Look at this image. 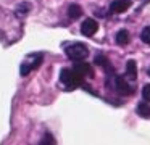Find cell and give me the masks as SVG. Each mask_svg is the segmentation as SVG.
Here are the masks:
<instances>
[{
    "label": "cell",
    "instance_id": "10",
    "mask_svg": "<svg viewBox=\"0 0 150 145\" xmlns=\"http://www.w3.org/2000/svg\"><path fill=\"white\" fill-rule=\"evenodd\" d=\"M81 15H82V8L78 5V3H71V5L68 6V16H69L71 19L81 18Z\"/></svg>",
    "mask_w": 150,
    "mask_h": 145
},
{
    "label": "cell",
    "instance_id": "1",
    "mask_svg": "<svg viewBox=\"0 0 150 145\" xmlns=\"http://www.w3.org/2000/svg\"><path fill=\"white\" fill-rule=\"evenodd\" d=\"M65 53L69 60L79 61V60H86V58H87L89 48H87V45L81 44V42H74V44H69L68 47L65 48Z\"/></svg>",
    "mask_w": 150,
    "mask_h": 145
},
{
    "label": "cell",
    "instance_id": "9",
    "mask_svg": "<svg viewBox=\"0 0 150 145\" xmlns=\"http://www.w3.org/2000/svg\"><path fill=\"white\" fill-rule=\"evenodd\" d=\"M126 77H129L131 81L137 79V64L134 60H129L126 63Z\"/></svg>",
    "mask_w": 150,
    "mask_h": 145
},
{
    "label": "cell",
    "instance_id": "3",
    "mask_svg": "<svg viewBox=\"0 0 150 145\" xmlns=\"http://www.w3.org/2000/svg\"><path fill=\"white\" fill-rule=\"evenodd\" d=\"M31 58H33V61H24V63L21 64V69H20L21 76H28L31 71L39 68L40 63H42V60H44V55L42 53H34V55H31Z\"/></svg>",
    "mask_w": 150,
    "mask_h": 145
},
{
    "label": "cell",
    "instance_id": "2",
    "mask_svg": "<svg viewBox=\"0 0 150 145\" xmlns=\"http://www.w3.org/2000/svg\"><path fill=\"white\" fill-rule=\"evenodd\" d=\"M60 81H62L65 86H68V89H74V87L81 86V84L84 82V77L79 73H76L74 69L65 68V69H62V73H60Z\"/></svg>",
    "mask_w": 150,
    "mask_h": 145
},
{
    "label": "cell",
    "instance_id": "15",
    "mask_svg": "<svg viewBox=\"0 0 150 145\" xmlns=\"http://www.w3.org/2000/svg\"><path fill=\"white\" fill-rule=\"evenodd\" d=\"M142 97H144V100H145V102L150 103V84H145V86H144V89H142Z\"/></svg>",
    "mask_w": 150,
    "mask_h": 145
},
{
    "label": "cell",
    "instance_id": "17",
    "mask_svg": "<svg viewBox=\"0 0 150 145\" xmlns=\"http://www.w3.org/2000/svg\"><path fill=\"white\" fill-rule=\"evenodd\" d=\"M147 74H149V76H150V68H149V71H147Z\"/></svg>",
    "mask_w": 150,
    "mask_h": 145
},
{
    "label": "cell",
    "instance_id": "14",
    "mask_svg": "<svg viewBox=\"0 0 150 145\" xmlns=\"http://www.w3.org/2000/svg\"><path fill=\"white\" fill-rule=\"evenodd\" d=\"M140 39H142L144 44L150 45V26H147V28L142 29V32H140Z\"/></svg>",
    "mask_w": 150,
    "mask_h": 145
},
{
    "label": "cell",
    "instance_id": "8",
    "mask_svg": "<svg viewBox=\"0 0 150 145\" xmlns=\"http://www.w3.org/2000/svg\"><path fill=\"white\" fill-rule=\"evenodd\" d=\"M73 69L76 71V73H79L82 77H86V76H89V77H94V69H92V66L89 63H84V61H76V64H74V68Z\"/></svg>",
    "mask_w": 150,
    "mask_h": 145
},
{
    "label": "cell",
    "instance_id": "6",
    "mask_svg": "<svg viewBox=\"0 0 150 145\" xmlns=\"http://www.w3.org/2000/svg\"><path fill=\"white\" fill-rule=\"evenodd\" d=\"M97 31H98V23L95 21V19H92V18L84 19V23L81 24V32L84 35H87V37L94 35Z\"/></svg>",
    "mask_w": 150,
    "mask_h": 145
},
{
    "label": "cell",
    "instance_id": "5",
    "mask_svg": "<svg viewBox=\"0 0 150 145\" xmlns=\"http://www.w3.org/2000/svg\"><path fill=\"white\" fill-rule=\"evenodd\" d=\"M94 61H95V64H98V66L103 68L110 77H115V76H116V71H115V68L111 66V63L108 61V58L105 57V55H102V53L95 55V60H94Z\"/></svg>",
    "mask_w": 150,
    "mask_h": 145
},
{
    "label": "cell",
    "instance_id": "13",
    "mask_svg": "<svg viewBox=\"0 0 150 145\" xmlns=\"http://www.w3.org/2000/svg\"><path fill=\"white\" fill-rule=\"evenodd\" d=\"M29 10H31V3H28V2H23V3H20V5L16 6V16H24V15H28L29 13Z\"/></svg>",
    "mask_w": 150,
    "mask_h": 145
},
{
    "label": "cell",
    "instance_id": "7",
    "mask_svg": "<svg viewBox=\"0 0 150 145\" xmlns=\"http://www.w3.org/2000/svg\"><path fill=\"white\" fill-rule=\"evenodd\" d=\"M129 8H131V0H113L110 5V13L120 15V13H124Z\"/></svg>",
    "mask_w": 150,
    "mask_h": 145
},
{
    "label": "cell",
    "instance_id": "11",
    "mask_svg": "<svg viewBox=\"0 0 150 145\" xmlns=\"http://www.w3.org/2000/svg\"><path fill=\"white\" fill-rule=\"evenodd\" d=\"M116 44L118 45H127L129 44V40H131V37H129V32L126 31V29H121V31H118V34H116Z\"/></svg>",
    "mask_w": 150,
    "mask_h": 145
},
{
    "label": "cell",
    "instance_id": "12",
    "mask_svg": "<svg viewBox=\"0 0 150 145\" xmlns=\"http://www.w3.org/2000/svg\"><path fill=\"white\" fill-rule=\"evenodd\" d=\"M137 115L140 116V118H150V105L149 102H142L137 105Z\"/></svg>",
    "mask_w": 150,
    "mask_h": 145
},
{
    "label": "cell",
    "instance_id": "16",
    "mask_svg": "<svg viewBox=\"0 0 150 145\" xmlns=\"http://www.w3.org/2000/svg\"><path fill=\"white\" fill-rule=\"evenodd\" d=\"M40 144H50V145H53V144H57L55 140H53V137H52V134L50 132H45V135H44V139L40 140Z\"/></svg>",
    "mask_w": 150,
    "mask_h": 145
},
{
    "label": "cell",
    "instance_id": "4",
    "mask_svg": "<svg viewBox=\"0 0 150 145\" xmlns=\"http://www.w3.org/2000/svg\"><path fill=\"white\" fill-rule=\"evenodd\" d=\"M113 79H115L113 87L116 89L118 93H121V95H131V93L134 92V89L129 86V82L126 81V77H123V76H115Z\"/></svg>",
    "mask_w": 150,
    "mask_h": 145
}]
</instances>
